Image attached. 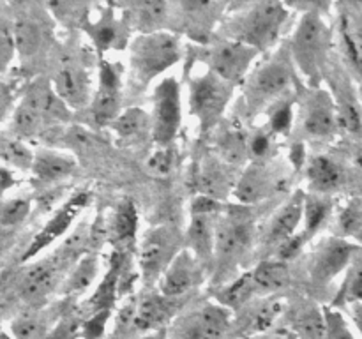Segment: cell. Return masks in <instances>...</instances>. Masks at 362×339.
I'll use <instances>...</instances> for the list:
<instances>
[{
    "mask_svg": "<svg viewBox=\"0 0 362 339\" xmlns=\"http://www.w3.org/2000/svg\"><path fill=\"white\" fill-rule=\"evenodd\" d=\"M129 254L120 253V251H112L110 256V265L106 272L103 274V279L99 281L98 288L94 290L88 300L85 302V316H90L94 313H101V311H113L117 299H119V286H120V275H122V268L126 265Z\"/></svg>",
    "mask_w": 362,
    "mask_h": 339,
    "instance_id": "obj_28",
    "label": "cell"
},
{
    "mask_svg": "<svg viewBox=\"0 0 362 339\" xmlns=\"http://www.w3.org/2000/svg\"><path fill=\"white\" fill-rule=\"evenodd\" d=\"M18 182H20V179H18V172H14V170L2 166V191H4V194H7V191H9L11 187L18 186Z\"/></svg>",
    "mask_w": 362,
    "mask_h": 339,
    "instance_id": "obj_53",
    "label": "cell"
},
{
    "mask_svg": "<svg viewBox=\"0 0 362 339\" xmlns=\"http://www.w3.org/2000/svg\"><path fill=\"white\" fill-rule=\"evenodd\" d=\"M0 157H2V166L6 168L14 170V172H30L35 152H32L23 138H18L6 131L0 141Z\"/></svg>",
    "mask_w": 362,
    "mask_h": 339,
    "instance_id": "obj_42",
    "label": "cell"
},
{
    "mask_svg": "<svg viewBox=\"0 0 362 339\" xmlns=\"http://www.w3.org/2000/svg\"><path fill=\"white\" fill-rule=\"evenodd\" d=\"M251 339H290L286 338V335H279V334H262V335H257V338H251Z\"/></svg>",
    "mask_w": 362,
    "mask_h": 339,
    "instance_id": "obj_57",
    "label": "cell"
},
{
    "mask_svg": "<svg viewBox=\"0 0 362 339\" xmlns=\"http://www.w3.org/2000/svg\"><path fill=\"white\" fill-rule=\"evenodd\" d=\"M99 268H101V261L95 254H83L64 279L59 295L64 299H71V297L85 293L98 279Z\"/></svg>",
    "mask_w": 362,
    "mask_h": 339,
    "instance_id": "obj_39",
    "label": "cell"
},
{
    "mask_svg": "<svg viewBox=\"0 0 362 339\" xmlns=\"http://www.w3.org/2000/svg\"><path fill=\"white\" fill-rule=\"evenodd\" d=\"M18 52L16 37H14L13 20L2 16L0 20V66H2V73H9V66L14 60V53Z\"/></svg>",
    "mask_w": 362,
    "mask_h": 339,
    "instance_id": "obj_48",
    "label": "cell"
},
{
    "mask_svg": "<svg viewBox=\"0 0 362 339\" xmlns=\"http://www.w3.org/2000/svg\"><path fill=\"white\" fill-rule=\"evenodd\" d=\"M205 263L191 249L184 247L158 282V290L170 299H182L204 282Z\"/></svg>",
    "mask_w": 362,
    "mask_h": 339,
    "instance_id": "obj_22",
    "label": "cell"
},
{
    "mask_svg": "<svg viewBox=\"0 0 362 339\" xmlns=\"http://www.w3.org/2000/svg\"><path fill=\"white\" fill-rule=\"evenodd\" d=\"M359 95H361V102H362V85H359Z\"/></svg>",
    "mask_w": 362,
    "mask_h": 339,
    "instance_id": "obj_59",
    "label": "cell"
},
{
    "mask_svg": "<svg viewBox=\"0 0 362 339\" xmlns=\"http://www.w3.org/2000/svg\"><path fill=\"white\" fill-rule=\"evenodd\" d=\"M332 235L341 237L362 247V198H350L336 212V230Z\"/></svg>",
    "mask_w": 362,
    "mask_h": 339,
    "instance_id": "obj_41",
    "label": "cell"
},
{
    "mask_svg": "<svg viewBox=\"0 0 362 339\" xmlns=\"http://www.w3.org/2000/svg\"><path fill=\"white\" fill-rule=\"evenodd\" d=\"M304 200H306V194L303 191H296L278 210L272 214V218L269 219L267 228H265L264 237V246L267 249H276L283 246L285 242H288L290 239L297 235L300 232L299 226H303V218H304Z\"/></svg>",
    "mask_w": 362,
    "mask_h": 339,
    "instance_id": "obj_24",
    "label": "cell"
},
{
    "mask_svg": "<svg viewBox=\"0 0 362 339\" xmlns=\"http://www.w3.org/2000/svg\"><path fill=\"white\" fill-rule=\"evenodd\" d=\"M115 141L122 147H136V145L147 141L152 138V119L151 113L145 112L144 108H131L124 109L119 117L110 126Z\"/></svg>",
    "mask_w": 362,
    "mask_h": 339,
    "instance_id": "obj_29",
    "label": "cell"
},
{
    "mask_svg": "<svg viewBox=\"0 0 362 339\" xmlns=\"http://www.w3.org/2000/svg\"><path fill=\"white\" fill-rule=\"evenodd\" d=\"M76 159L55 148H39L32 165V182L41 187H59L76 172Z\"/></svg>",
    "mask_w": 362,
    "mask_h": 339,
    "instance_id": "obj_27",
    "label": "cell"
},
{
    "mask_svg": "<svg viewBox=\"0 0 362 339\" xmlns=\"http://www.w3.org/2000/svg\"><path fill=\"white\" fill-rule=\"evenodd\" d=\"M233 313L218 302H204L179 314L168 327V339H225Z\"/></svg>",
    "mask_w": 362,
    "mask_h": 339,
    "instance_id": "obj_14",
    "label": "cell"
},
{
    "mask_svg": "<svg viewBox=\"0 0 362 339\" xmlns=\"http://www.w3.org/2000/svg\"><path fill=\"white\" fill-rule=\"evenodd\" d=\"M228 4L219 2H180L173 4V14L182 18V23L186 25L189 35L198 44H207L209 34L218 21V18H225Z\"/></svg>",
    "mask_w": 362,
    "mask_h": 339,
    "instance_id": "obj_26",
    "label": "cell"
},
{
    "mask_svg": "<svg viewBox=\"0 0 362 339\" xmlns=\"http://www.w3.org/2000/svg\"><path fill=\"white\" fill-rule=\"evenodd\" d=\"M90 201L92 193L85 189L76 191V193H73L71 196H67L66 200H64V203H60L59 208L46 219L42 228L32 237L30 244H28L27 249L23 251V254H21L20 258L21 263L37 260V256L42 251L48 249L52 244H55L57 240L62 239L64 235H67L69 230L74 226V222H76V219L87 210Z\"/></svg>",
    "mask_w": 362,
    "mask_h": 339,
    "instance_id": "obj_13",
    "label": "cell"
},
{
    "mask_svg": "<svg viewBox=\"0 0 362 339\" xmlns=\"http://www.w3.org/2000/svg\"><path fill=\"white\" fill-rule=\"evenodd\" d=\"M177 161H179V152L173 145L170 147H158L154 154L147 159L148 172L158 177H166L175 170Z\"/></svg>",
    "mask_w": 362,
    "mask_h": 339,
    "instance_id": "obj_49",
    "label": "cell"
},
{
    "mask_svg": "<svg viewBox=\"0 0 362 339\" xmlns=\"http://www.w3.org/2000/svg\"><path fill=\"white\" fill-rule=\"evenodd\" d=\"M32 212V201L27 198H4L0 210V226L4 232L23 225Z\"/></svg>",
    "mask_w": 362,
    "mask_h": 339,
    "instance_id": "obj_45",
    "label": "cell"
},
{
    "mask_svg": "<svg viewBox=\"0 0 362 339\" xmlns=\"http://www.w3.org/2000/svg\"><path fill=\"white\" fill-rule=\"evenodd\" d=\"M138 339H168V328H166V331H158V332H151V334L140 335Z\"/></svg>",
    "mask_w": 362,
    "mask_h": 339,
    "instance_id": "obj_56",
    "label": "cell"
},
{
    "mask_svg": "<svg viewBox=\"0 0 362 339\" xmlns=\"http://www.w3.org/2000/svg\"><path fill=\"white\" fill-rule=\"evenodd\" d=\"M285 182V175L276 173L269 162H251L240 173L232 196L239 205L251 207V205L269 200L272 194L279 193V191H285L283 187Z\"/></svg>",
    "mask_w": 362,
    "mask_h": 339,
    "instance_id": "obj_23",
    "label": "cell"
},
{
    "mask_svg": "<svg viewBox=\"0 0 362 339\" xmlns=\"http://www.w3.org/2000/svg\"><path fill=\"white\" fill-rule=\"evenodd\" d=\"M306 11L300 13L299 21L296 25L292 39H290V53H292L296 69L306 80V85L311 88L322 87L325 73L331 59L334 30L324 11L327 4H304Z\"/></svg>",
    "mask_w": 362,
    "mask_h": 339,
    "instance_id": "obj_1",
    "label": "cell"
},
{
    "mask_svg": "<svg viewBox=\"0 0 362 339\" xmlns=\"http://www.w3.org/2000/svg\"><path fill=\"white\" fill-rule=\"evenodd\" d=\"M240 173L218 154H207L197 162L193 172V187L197 194L225 201L232 196Z\"/></svg>",
    "mask_w": 362,
    "mask_h": 339,
    "instance_id": "obj_21",
    "label": "cell"
},
{
    "mask_svg": "<svg viewBox=\"0 0 362 339\" xmlns=\"http://www.w3.org/2000/svg\"><path fill=\"white\" fill-rule=\"evenodd\" d=\"M260 55L262 53L258 49L228 37H223L221 41H211L207 44L186 46L187 60L204 64L205 67L233 85L246 81L260 60Z\"/></svg>",
    "mask_w": 362,
    "mask_h": 339,
    "instance_id": "obj_8",
    "label": "cell"
},
{
    "mask_svg": "<svg viewBox=\"0 0 362 339\" xmlns=\"http://www.w3.org/2000/svg\"><path fill=\"white\" fill-rule=\"evenodd\" d=\"M14 37H16L18 52L21 53H34L37 49L39 41H41V27L34 18H18L13 20Z\"/></svg>",
    "mask_w": 362,
    "mask_h": 339,
    "instance_id": "obj_46",
    "label": "cell"
},
{
    "mask_svg": "<svg viewBox=\"0 0 362 339\" xmlns=\"http://www.w3.org/2000/svg\"><path fill=\"white\" fill-rule=\"evenodd\" d=\"M257 225L246 205H226L225 212L219 215L216 228L214 261L219 274L225 275L240 263L250 247L253 246Z\"/></svg>",
    "mask_w": 362,
    "mask_h": 339,
    "instance_id": "obj_7",
    "label": "cell"
},
{
    "mask_svg": "<svg viewBox=\"0 0 362 339\" xmlns=\"http://www.w3.org/2000/svg\"><path fill=\"white\" fill-rule=\"evenodd\" d=\"M352 304H362V249L356 254L349 270L343 275V281L336 292L331 307H349Z\"/></svg>",
    "mask_w": 362,
    "mask_h": 339,
    "instance_id": "obj_43",
    "label": "cell"
},
{
    "mask_svg": "<svg viewBox=\"0 0 362 339\" xmlns=\"http://www.w3.org/2000/svg\"><path fill=\"white\" fill-rule=\"evenodd\" d=\"M180 300L165 297L158 288H145L138 295L136 316L133 323L134 339L151 332L166 331L179 316Z\"/></svg>",
    "mask_w": 362,
    "mask_h": 339,
    "instance_id": "obj_20",
    "label": "cell"
},
{
    "mask_svg": "<svg viewBox=\"0 0 362 339\" xmlns=\"http://www.w3.org/2000/svg\"><path fill=\"white\" fill-rule=\"evenodd\" d=\"M288 161L293 166V170H303L306 168L308 161H310V155H308L306 145L303 140L293 141L288 148Z\"/></svg>",
    "mask_w": 362,
    "mask_h": 339,
    "instance_id": "obj_52",
    "label": "cell"
},
{
    "mask_svg": "<svg viewBox=\"0 0 362 339\" xmlns=\"http://www.w3.org/2000/svg\"><path fill=\"white\" fill-rule=\"evenodd\" d=\"M129 80L140 90L151 87L161 76L186 56V46L179 34L170 30L154 34H138L129 42Z\"/></svg>",
    "mask_w": 362,
    "mask_h": 339,
    "instance_id": "obj_5",
    "label": "cell"
},
{
    "mask_svg": "<svg viewBox=\"0 0 362 339\" xmlns=\"http://www.w3.org/2000/svg\"><path fill=\"white\" fill-rule=\"evenodd\" d=\"M297 69L293 64L290 44L279 46L271 56L258 60L257 66L244 81L243 109L246 117H255L288 97V92L297 85Z\"/></svg>",
    "mask_w": 362,
    "mask_h": 339,
    "instance_id": "obj_3",
    "label": "cell"
},
{
    "mask_svg": "<svg viewBox=\"0 0 362 339\" xmlns=\"http://www.w3.org/2000/svg\"><path fill=\"white\" fill-rule=\"evenodd\" d=\"M127 16H129L131 27L136 28L140 34H154L163 32L170 23L173 14V4L168 2H133L126 4Z\"/></svg>",
    "mask_w": 362,
    "mask_h": 339,
    "instance_id": "obj_31",
    "label": "cell"
},
{
    "mask_svg": "<svg viewBox=\"0 0 362 339\" xmlns=\"http://www.w3.org/2000/svg\"><path fill=\"white\" fill-rule=\"evenodd\" d=\"M276 136L267 126L250 136V157L253 162H269L276 154Z\"/></svg>",
    "mask_w": 362,
    "mask_h": 339,
    "instance_id": "obj_47",
    "label": "cell"
},
{
    "mask_svg": "<svg viewBox=\"0 0 362 339\" xmlns=\"http://www.w3.org/2000/svg\"><path fill=\"white\" fill-rule=\"evenodd\" d=\"M296 105H297V95L296 97H286L283 101L276 102L272 108L267 109V127L276 134V136H288L293 129L296 124Z\"/></svg>",
    "mask_w": 362,
    "mask_h": 339,
    "instance_id": "obj_44",
    "label": "cell"
},
{
    "mask_svg": "<svg viewBox=\"0 0 362 339\" xmlns=\"http://www.w3.org/2000/svg\"><path fill=\"white\" fill-rule=\"evenodd\" d=\"M292 339H327L324 309L315 302H299L290 313Z\"/></svg>",
    "mask_w": 362,
    "mask_h": 339,
    "instance_id": "obj_34",
    "label": "cell"
},
{
    "mask_svg": "<svg viewBox=\"0 0 362 339\" xmlns=\"http://www.w3.org/2000/svg\"><path fill=\"white\" fill-rule=\"evenodd\" d=\"M336 37L343 62L362 85V4H336Z\"/></svg>",
    "mask_w": 362,
    "mask_h": 339,
    "instance_id": "obj_19",
    "label": "cell"
},
{
    "mask_svg": "<svg viewBox=\"0 0 362 339\" xmlns=\"http://www.w3.org/2000/svg\"><path fill=\"white\" fill-rule=\"evenodd\" d=\"M113 318V311H101L81 320V338L83 339H103L105 338L108 321Z\"/></svg>",
    "mask_w": 362,
    "mask_h": 339,
    "instance_id": "obj_51",
    "label": "cell"
},
{
    "mask_svg": "<svg viewBox=\"0 0 362 339\" xmlns=\"http://www.w3.org/2000/svg\"><path fill=\"white\" fill-rule=\"evenodd\" d=\"M306 179L311 193L332 198L346 187L349 168L332 155L317 154L311 155L308 161Z\"/></svg>",
    "mask_w": 362,
    "mask_h": 339,
    "instance_id": "obj_25",
    "label": "cell"
},
{
    "mask_svg": "<svg viewBox=\"0 0 362 339\" xmlns=\"http://www.w3.org/2000/svg\"><path fill=\"white\" fill-rule=\"evenodd\" d=\"M152 141L170 147L182 127V90L175 76H165L152 88Z\"/></svg>",
    "mask_w": 362,
    "mask_h": 339,
    "instance_id": "obj_11",
    "label": "cell"
},
{
    "mask_svg": "<svg viewBox=\"0 0 362 339\" xmlns=\"http://www.w3.org/2000/svg\"><path fill=\"white\" fill-rule=\"evenodd\" d=\"M325 325H327V339H359L350 328V323L343 313L336 307H324Z\"/></svg>",
    "mask_w": 362,
    "mask_h": 339,
    "instance_id": "obj_50",
    "label": "cell"
},
{
    "mask_svg": "<svg viewBox=\"0 0 362 339\" xmlns=\"http://www.w3.org/2000/svg\"><path fill=\"white\" fill-rule=\"evenodd\" d=\"M138 210L131 200H124L110 219V239L113 251L129 254L131 247L136 244Z\"/></svg>",
    "mask_w": 362,
    "mask_h": 339,
    "instance_id": "obj_35",
    "label": "cell"
},
{
    "mask_svg": "<svg viewBox=\"0 0 362 339\" xmlns=\"http://www.w3.org/2000/svg\"><path fill=\"white\" fill-rule=\"evenodd\" d=\"M2 339H14V338L9 334V331H7V328H6V331L2 332Z\"/></svg>",
    "mask_w": 362,
    "mask_h": 339,
    "instance_id": "obj_58",
    "label": "cell"
},
{
    "mask_svg": "<svg viewBox=\"0 0 362 339\" xmlns=\"http://www.w3.org/2000/svg\"><path fill=\"white\" fill-rule=\"evenodd\" d=\"M182 249L179 233L170 226H154L141 235L138 246V270L145 288L158 285Z\"/></svg>",
    "mask_w": 362,
    "mask_h": 339,
    "instance_id": "obj_10",
    "label": "cell"
},
{
    "mask_svg": "<svg viewBox=\"0 0 362 339\" xmlns=\"http://www.w3.org/2000/svg\"><path fill=\"white\" fill-rule=\"evenodd\" d=\"M346 309H349L350 318H352L354 327L357 328V332H359V335L362 338V304H352Z\"/></svg>",
    "mask_w": 362,
    "mask_h": 339,
    "instance_id": "obj_54",
    "label": "cell"
},
{
    "mask_svg": "<svg viewBox=\"0 0 362 339\" xmlns=\"http://www.w3.org/2000/svg\"><path fill=\"white\" fill-rule=\"evenodd\" d=\"M288 14L290 7L281 2L228 4L223 34L258 49L264 55L278 44Z\"/></svg>",
    "mask_w": 362,
    "mask_h": 339,
    "instance_id": "obj_2",
    "label": "cell"
},
{
    "mask_svg": "<svg viewBox=\"0 0 362 339\" xmlns=\"http://www.w3.org/2000/svg\"><path fill=\"white\" fill-rule=\"evenodd\" d=\"M71 120V108L59 97L52 81H35L11 113V131L18 138H34Z\"/></svg>",
    "mask_w": 362,
    "mask_h": 339,
    "instance_id": "obj_6",
    "label": "cell"
},
{
    "mask_svg": "<svg viewBox=\"0 0 362 339\" xmlns=\"http://www.w3.org/2000/svg\"><path fill=\"white\" fill-rule=\"evenodd\" d=\"M251 275H253L257 295L264 297V299L283 292L285 288H288L290 281H292L288 261H283L279 258L258 261L257 267L251 268Z\"/></svg>",
    "mask_w": 362,
    "mask_h": 339,
    "instance_id": "obj_33",
    "label": "cell"
},
{
    "mask_svg": "<svg viewBox=\"0 0 362 339\" xmlns=\"http://www.w3.org/2000/svg\"><path fill=\"white\" fill-rule=\"evenodd\" d=\"M98 69L99 83L87 113L94 126L110 127L122 113V67L101 56Z\"/></svg>",
    "mask_w": 362,
    "mask_h": 339,
    "instance_id": "obj_15",
    "label": "cell"
},
{
    "mask_svg": "<svg viewBox=\"0 0 362 339\" xmlns=\"http://www.w3.org/2000/svg\"><path fill=\"white\" fill-rule=\"evenodd\" d=\"M52 85L59 97L71 109H87L94 95L90 71L85 66L83 60L73 55L60 56L55 66Z\"/></svg>",
    "mask_w": 362,
    "mask_h": 339,
    "instance_id": "obj_18",
    "label": "cell"
},
{
    "mask_svg": "<svg viewBox=\"0 0 362 339\" xmlns=\"http://www.w3.org/2000/svg\"><path fill=\"white\" fill-rule=\"evenodd\" d=\"M216 154L233 166L250 157V136L240 122L223 124L221 129L216 133Z\"/></svg>",
    "mask_w": 362,
    "mask_h": 339,
    "instance_id": "obj_37",
    "label": "cell"
},
{
    "mask_svg": "<svg viewBox=\"0 0 362 339\" xmlns=\"http://www.w3.org/2000/svg\"><path fill=\"white\" fill-rule=\"evenodd\" d=\"M296 127L311 141L329 143L341 134L338 109L329 88H300L297 94Z\"/></svg>",
    "mask_w": 362,
    "mask_h": 339,
    "instance_id": "obj_9",
    "label": "cell"
},
{
    "mask_svg": "<svg viewBox=\"0 0 362 339\" xmlns=\"http://www.w3.org/2000/svg\"><path fill=\"white\" fill-rule=\"evenodd\" d=\"M187 226V249L193 251L205 265L214 261L216 247V228H218L219 215L212 214H189Z\"/></svg>",
    "mask_w": 362,
    "mask_h": 339,
    "instance_id": "obj_30",
    "label": "cell"
},
{
    "mask_svg": "<svg viewBox=\"0 0 362 339\" xmlns=\"http://www.w3.org/2000/svg\"><path fill=\"white\" fill-rule=\"evenodd\" d=\"M57 323H60L59 314H53L52 309H27L11 320L9 334L14 339H48Z\"/></svg>",
    "mask_w": 362,
    "mask_h": 339,
    "instance_id": "obj_32",
    "label": "cell"
},
{
    "mask_svg": "<svg viewBox=\"0 0 362 339\" xmlns=\"http://www.w3.org/2000/svg\"><path fill=\"white\" fill-rule=\"evenodd\" d=\"M332 210H334V203H332L331 196H320V194H306V200H304V218H303V226H300V239L304 240V244H308L310 240H313L322 230L325 228V225L331 219Z\"/></svg>",
    "mask_w": 362,
    "mask_h": 339,
    "instance_id": "obj_38",
    "label": "cell"
},
{
    "mask_svg": "<svg viewBox=\"0 0 362 339\" xmlns=\"http://www.w3.org/2000/svg\"><path fill=\"white\" fill-rule=\"evenodd\" d=\"M117 4H98L87 6L83 16V30L87 32L90 41L94 42L99 52L117 48L126 44V32L131 25L126 7L122 6V13L117 14Z\"/></svg>",
    "mask_w": 362,
    "mask_h": 339,
    "instance_id": "obj_17",
    "label": "cell"
},
{
    "mask_svg": "<svg viewBox=\"0 0 362 339\" xmlns=\"http://www.w3.org/2000/svg\"><path fill=\"white\" fill-rule=\"evenodd\" d=\"M361 249L362 247L357 244L336 235L318 240L311 251L310 263H308L311 285L318 290L331 286L339 275L349 270L350 263Z\"/></svg>",
    "mask_w": 362,
    "mask_h": 339,
    "instance_id": "obj_12",
    "label": "cell"
},
{
    "mask_svg": "<svg viewBox=\"0 0 362 339\" xmlns=\"http://www.w3.org/2000/svg\"><path fill=\"white\" fill-rule=\"evenodd\" d=\"M352 161H354V166L357 168V172H359L362 175V143L357 145L356 150H354Z\"/></svg>",
    "mask_w": 362,
    "mask_h": 339,
    "instance_id": "obj_55",
    "label": "cell"
},
{
    "mask_svg": "<svg viewBox=\"0 0 362 339\" xmlns=\"http://www.w3.org/2000/svg\"><path fill=\"white\" fill-rule=\"evenodd\" d=\"M212 295H214L216 299L214 302L226 307V309H230L232 313H235L237 309L246 307L251 300H255L258 297L251 270L244 272L243 275L235 278L233 281L226 282V285H219L218 288L212 292Z\"/></svg>",
    "mask_w": 362,
    "mask_h": 339,
    "instance_id": "obj_40",
    "label": "cell"
},
{
    "mask_svg": "<svg viewBox=\"0 0 362 339\" xmlns=\"http://www.w3.org/2000/svg\"><path fill=\"white\" fill-rule=\"evenodd\" d=\"M186 80L189 113L197 122L198 133L205 136L221 124L237 85L193 60H187Z\"/></svg>",
    "mask_w": 362,
    "mask_h": 339,
    "instance_id": "obj_4",
    "label": "cell"
},
{
    "mask_svg": "<svg viewBox=\"0 0 362 339\" xmlns=\"http://www.w3.org/2000/svg\"><path fill=\"white\" fill-rule=\"evenodd\" d=\"M247 307L250 311L246 313L243 334L246 339H251L267 334L269 328L285 313V300H279L276 297H265L264 300H258V302L251 300Z\"/></svg>",
    "mask_w": 362,
    "mask_h": 339,
    "instance_id": "obj_36",
    "label": "cell"
},
{
    "mask_svg": "<svg viewBox=\"0 0 362 339\" xmlns=\"http://www.w3.org/2000/svg\"><path fill=\"white\" fill-rule=\"evenodd\" d=\"M324 81H327L329 90L334 97L341 134L359 140V143H362V102L359 87H354L349 71L338 69L336 64H329Z\"/></svg>",
    "mask_w": 362,
    "mask_h": 339,
    "instance_id": "obj_16",
    "label": "cell"
}]
</instances>
